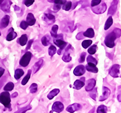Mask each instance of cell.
<instances>
[{
  "mask_svg": "<svg viewBox=\"0 0 121 113\" xmlns=\"http://www.w3.org/2000/svg\"><path fill=\"white\" fill-rule=\"evenodd\" d=\"M31 109H32V106H31V105H29L27 106H25V107L22 108H20L17 111L15 112V113H26L27 111L30 110Z\"/></svg>",
  "mask_w": 121,
  "mask_h": 113,
  "instance_id": "f1b7e54d",
  "label": "cell"
},
{
  "mask_svg": "<svg viewBox=\"0 0 121 113\" xmlns=\"http://www.w3.org/2000/svg\"><path fill=\"white\" fill-rule=\"evenodd\" d=\"M121 36V30L118 28H116L110 33L105 38L104 43L105 46L108 48H113L114 47V41L117 38Z\"/></svg>",
  "mask_w": 121,
  "mask_h": 113,
  "instance_id": "6da1fadb",
  "label": "cell"
},
{
  "mask_svg": "<svg viewBox=\"0 0 121 113\" xmlns=\"http://www.w3.org/2000/svg\"><path fill=\"white\" fill-rule=\"evenodd\" d=\"M1 32H0V36H1Z\"/></svg>",
  "mask_w": 121,
  "mask_h": 113,
  "instance_id": "9f6ffc18",
  "label": "cell"
},
{
  "mask_svg": "<svg viewBox=\"0 0 121 113\" xmlns=\"http://www.w3.org/2000/svg\"><path fill=\"white\" fill-rule=\"evenodd\" d=\"M53 3L55 4L62 5V4H64L65 3H66V0H54Z\"/></svg>",
  "mask_w": 121,
  "mask_h": 113,
  "instance_id": "ee69618b",
  "label": "cell"
},
{
  "mask_svg": "<svg viewBox=\"0 0 121 113\" xmlns=\"http://www.w3.org/2000/svg\"><path fill=\"white\" fill-rule=\"evenodd\" d=\"M107 107L104 105H101L98 108L97 113H107Z\"/></svg>",
  "mask_w": 121,
  "mask_h": 113,
  "instance_id": "4dcf8cb0",
  "label": "cell"
},
{
  "mask_svg": "<svg viewBox=\"0 0 121 113\" xmlns=\"http://www.w3.org/2000/svg\"><path fill=\"white\" fill-rule=\"evenodd\" d=\"M85 85V78L82 77L79 80H76L74 82V88L76 90H80Z\"/></svg>",
  "mask_w": 121,
  "mask_h": 113,
  "instance_id": "4fadbf2b",
  "label": "cell"
},
{
  "mask_svg": "<svg viewBox=\"0 0 121 113\" xmlns=\"http://www.w3.org/2000/svg\"><path fill=\"white\" fill-rule=\"evenodd\" d=\"M85 72V68L84 65H80L77 66L73 71L74 75L76 76H82Z\"/></svg>",
  "mask_w": 121,
  "mask_h": 113,
  "instance_id": "7c38bea8",
  "label": "cell"
},
{
  "mask_svg": "<svg viewBox=\"0 0 121 113\" xmlns=\"http://www.w3.org/2000/svg\"><path fill=\"white\" fill-rule=\"evenodd\" d=\"M48 51L49 55L52 57L56 53V47H55V46L52 45V46L49 47V48H48Z\"/></svg>",
  "mask_w": 121,
  "mask_h": 113,
  "instance_id": "1f68e13d",
  "label": "cell"
},
{
  "mask_svg": "<svg viewBox=\"0 0 121 113\" xmlns=\"http://www.w3.org/2000/svg\"><path fill=\"white\" fill-rule=\"evenodd\" d=\"M113 18H112V17H110L107 19V20L106 21L105 24V26H104V29L105 30L109 29V28L112 26V24H113Z\"/></svg>",
  "mask_w": 121,
  "mask_h": 113,
  "instance_id": "4316f807",
  "label": "cell"
},
{
  "mask_svg": "<svg viewBox=\"0 0 121 113\" xmlns=\"http://www.w3.org/2000/svg\"><path fill=\"white\" fill-rule=\"evenodd\" d=\"M27 35L26 34L21 35V36L18 39V42L21 46H24L27 43Z\"/></svg>",
  "mask_w": 121,
  "mask_h": 113,
  "instance_id": "7402d4cb",
  "label": "cell"
},
{
  "mask_svg": "<svg viewBox=\"0 0 121 113\" xmlns=\"http://www.w3.org/2000/svg\"><path fill=\"white\" fill-rule=\"evenodd\" d=\"M24 74V71L22 69H20V68L17 69L15 71V76H14L15 79H17V80L19 79L23 76Z\"/></svg>",
  "mask_w": 121,
  "mask_h": 113,
  "instance_id": "cb8c5ba5",
  "label": "cell"
},
{
  "mask_svg": "<svg viewBox=\"0 0 121 113\" xmlns=\"http://www.w3.org/2000/svg\"><path fill=\"white\" fill-rule=\"evenodd\" d=\"M11 99L9 92L7 91H4L0 94V103L3 104L7 108L11 109Z\"/></svg>",
  "mask_w": 121,
  "mask_h": 113,
  "instance_id": "7a4b0ae2",
  "label": "cell"
},
{
  "mask_svg": "<svg viewBox=\"0 0 121 113\" xmlns=\"http://www.w3.org/2000/svg\"><path fill=\"white\" fill-rule=\"evenodd\" d=\"M33 39L29 41V42H28L27 47L26 48V50H29V48H30V47H31V46H32V43H33Z\"/></svg>",
  "mask_w": 121,
  "mask_h": 113,
  "instance_id": "7dc6e473",
  "label": "cell"
},
{
  "mask_svg": "<svg viewBox=\"0 0 121 113\" xmlns=\"http://www.w3.org/2000/svg\"><path fill=\"white\" fill-rule=\"evenodd\" d=\"M59 92H60V90L59 89H54L49 92V94L47 95V98L50 100L53 99L56 96L59 94Z\"/></svg>",
  "mask_w": 121,
  "mask_h": 113,
  "instance_id": "603a6c76",
  "label": "cell"
},
{
  "mask_svg": "<svg viewBox=\"0 0 121 113\" xmlns=\"http://www.w3.org/2000/svg\"><path fill=\"white\" fill-rule=\"evenodd\" d=\"M30 92L31 93H35V92H36L37 91V89H38V85L36 84H32L30 87Z\"/></svg>",
  "mask_w": 121,
  "mask_h": 113,
  "instance_id": "d590c367",
  "label": "cell"
},
{
  "mask_svg": "<svg viewBox=\"0 0 121 113\" xmlns=\"http://www.w3.org/2000/svg\"><path fill=\"white\" fill-rule=\"evenodd\" d=\"M109 75L113 77H121V65H113L109 70Z\"/></svg>",
  "mask_w": 121,
  "mask_h": 113,
  "instance_id": "3957f363",
  "label": "cell"
},
{
  "mask_svg": "<svg viewBox=\"0 0 121 113\" xmlns=\"http://www.w3.org/2000/svg\"><path fill=\"white\" fill-rule=\"evenodd\" d=\"M58 30V25H55L52 27L51 30V35L52 37H54L57 35V32Z\"/></svg>",
  "mask_w": 121,
  "mask_h": 113,
  "instance_id": "e575fe53",
  "label": "cell"
},
{
  "mask_svg": "<svg viewBox=\"0 0 121 113\" xmlns=\"http://www.w3.org/2000/svg\"><path fill=\"white\" fill-rule=\"evenodd\" d=\"M17 36V33L14 32L13 30H12V32H9V33L7 35V37H6V39L8 41H11L13 40L15 38H16Z\"/></svg>",
  "mask_w": 121,
  "mask_h": 113,
  "instance_id": "484cf974",
  "label": "cell"
},
{
  "mask_svg": "<svg viewBox=\"0 0 121 113\" xmlns=\"http://www.w3.org/2000/svg\"><path fill=\"white\" fill-rule=\"evenodd\" d=\"M54 43L56 44V46H57L58 47H59V48H60V50H63L64 48L65 47L67 43L65 41H64L62 39H54Z\"/></svg>",
  "mask_w": 121,
  "mask_h": 113,
  "instance_id": "d6986e66",
  "label": "cell"
},
{
  "mask_svg": "<svg viewBox=\"0 0 121 113\" xmlns=\"http://www.w3.org/2000/svg\"><path fill=\"white\" fill-rule=\"evenodd\" d=\"M119 3V0H113L111 6L110 7L108 12V15H113L116 13L117 8V4Z\"/></svg>",
  "mask_w": 121,
  "mask_h": 113,
  "instance_id": "30bf717a",
  "label": "cell"
},
{
  "mask_svg": "<svg viewBox=\"0 0 121 113\" xmlns=\"http://www.w3.org/2000/svg\"><path fill=\"white\" fill-rule=\"evenodd\" d=\"M70 48H72V46L71 45H69L68 47L66 48V50H65V52L64 53L63 56H62V60L65 62H69L72 60V57L70 56V53L69 51V50H70Z\"/></svg>",
  "mask_w": 121,
  "mask_h": 113,
  "instance_id": "9a60e30c",
  "label": "cell"
},
{
  "mask_svg": "<svg viewBox=\"0 0 121 113\" xmlns=\"http://www.w3.org/2000/svg\"><path fill=\"white\" fill-rule=\"evenodd\" d=\"M31 73H32V70H29L28 71L27 75L24 77V79H22V81H21V84H22V85H25L28 82V81H29V79H30V78Z\"/></svg>",
  "mask_w": 121,
  "mask_h": 113,
  "instance_id": "83f0119b",
  "label": "cell"
},
{
  "mask_svg": "<svg viewBox=\"0 0 121 113\" xmlns=\"http://www.w3.org/2000/svg\"><path fill=\"white\" fill-rule=\"evenodd\" d=\"M72 2L71 1L67 2V3H65L64 4L62 8H63L64 10H65V11H69V10H70V8H72Z\"/></svg>",
  "mask_w": 121,
  "mask_h": 113,
  "instance_id": "d6a6232c",
  "label": "cell"
},
{
  "mask_svg": "<svg viewBox=\"0 0 121 113\" xmlns=\"http://www.w3.org/2000/svg\"><path fill=\"white\" fill-rule=\"evenodd\" d=\"M35 0H25L24 3V4L27 7H29V6L33 4Z\"/></svg>",
  "mask_w": 121,
  "mask_h": 113,
  "instance_id": "7bdbcfd3",
  "label": "cell"
},
{
  "mask_svg": "<svg viewBox=\"0 0 121 113\" xmlns=\"http://www.w3.org/2000/svg\"><path fill=\"white\" fill-rule=\"evenodd\" d=\"M85 56H86V53L85 52H83L82 53L81 56H80V58L79 59V62L80 63H83L85 61Z\"/></svg>",
  "mask_w": 121,
  "mask_h": 113,
  "instance_id": "b9f144b4",
  "label": "cell"
},
{
  "mask_svg": "<svg viewBox=\"0 0 121 113\" xmlns=\"http://www.w3.org/2000/svg\"><path fill=\"white\" fill-rule=\"evenodd\" d=\"M43 63V59H41L39 60L37 62L35 63V65L33 67V73H36L38 71H39V70L41 68V67H42Z\"/></svg>",
  "mask_w": 121,
  "mask_h": 113,
  "instance_id": "ffe728a7",
  "label": "cell"
},
{
  "mask_svg": "<svg viewBox=\"0 0 121 113\" xmlns=\"http://www.w3.org/2000/svg\"><path fill=\"white\" fill-rule=\"evenodd\" d=\"M14 8H15V10H20V8H19L18 6H14Z\"/></svg>",
  "mask_w": 121,
  "mask_h": 113,
  "instance_id": "816d5d0a",
  "label": "cell"
},
{
  "mask_svg": "<svg viewBox=\"0 0 121 113\" xmlns=\"http://www.w3.org/2000/svg\"><path fill=\"white\" fill-rule=\"evenodd\" d=\"M14 88V84L13 83L10 82L7 83V84L5 85L4 88V90L6 91H10L13 89Z\"/></svg>",
  "mask_w": 121,
  "mask_h": 113,
  "instance_id": "f546056e",
  "label": "cell"
},
{
  "mask_svg": "<svg viewBox=\"0 0 121 113\" xmlns=\"http://www.w3.org/2000/svg\"><path fill=\"white\" fill-rule=\"evenodd\" d=\"M12 1L10 0H4V1L0 5V8L6 13L10 12V8L11 6Z\"/></svg>",
  "mask_w": 121,
  "mask_h": 113,
  "instance_id": "8992f818",
  "label": "cell"
},
{
  "mask_svg": "<svg viewBox=\"0 0 121 113\" xmlns=\"http://www.w3.org/2000/svg\"><path fill=\"white\" fill-rule=\"evenodd\" d=\"M87 61L88 63H93L94 64L96 65L97 63H98V61L97 60L95 59V58H93L91 56H88L87 58Z\"/></svg>",
  "mask_w": 121,
  "mask_h": 113,
  "instance_id": "836d02e7",
  "label": "cell"
},
{
  "mask_svg": "<svg viewBox=\"0 0 121 113\" xmlns=\"http://www.w3.org/2000/svg\"><path fill=\"white\" fill-rule=\"evenodd\" d=\"M4 71H5V70L2 67H0V78L1 77V76H3V74L4 73Z\"/></svg>",
  "mask_w": 121,
  "mask_h": 113,
  "instance_id": "c3c4849f",
  "label": "cell"
},
{
  "mask_svg": "<svg viewBox=\"0 0 121 113\" xmlns=\"http://www.w3.org/2000/svg\"><path fill=\"white\" fill-rule=\"evenodd\" d=\"M110 93H111V91L108 88L106 87H103V88H102V94L99 97V101L102 102V101H104L107 99L108 97L110 96Z\"/></svg>",
  "mask_w": 121,
  "mask_h": 113,
  "instance_id": "ba28073f",
  "label": "cell"
},
{
  "mask_svg": "<svg viewBox=\"0 0 121 113\" xmlns=\"http://www.w3.org/2000/svg\"><path fill=\"white\" fill-rule=\"evenodd\" d=\"M101 3V0H92L91 3V7H95L98 5H99Z\"/></svg>",
  "mask_w": 121,
  "mask_h": 113,
  "instance_id": "60d3db41",
  "label": "cell"
},
{
  "mask_svg": "<svg viewBox=\"0 0 121 113\" xmlns=\"http://www.w3.org/2000/svg\"><path fill=\"white\" fill-rule=\"evenodd\" d=\"M3 1H4V0H0V5L2 4V3H3Z\"/></svg>",
  "mask_w": 121,
  "mask_h": 113,
  "instance_id": "11a10c76",
  "label": "cell"
},
{
  "mask_svg": "<svg viewBox=\"0 0 121 113\" xmlns=\"http://www.w3.org/2000/svg\"><path fill=\"white\" fill-rule=\"evenodd\" d=\"M83 35H84V37L92 38L95 36V32H94V30L92 28H89L85 32H84Z\"/></svg>",
  "mask_w": 121,
  "mask_h": 113,
  "instance_id": "44dd1931",
  "label": "cell"
},
{
  "mask_svg": "<svg viewBox=\"0 0 121 113\" xmlns=\"http://www.w3.org/2000/svg\"><path fill=\"white\" fill-rule=\"evenodd\" d=\"M85 68L88 71L91 73H96L98 72V68L96 67V65L93 63H88V64L85 67Z\"/></svg>",
  "mask_w": 121,
  "mask_h": 113,
  "instance_id": "ac0fdd59",
  "label": "cell"
},
{
  "mask_svg": "<svg viewBox=\"0 0 121 113\" xmlns=\"http://www.w3.org/2000/svg\"><path fill=\"white\" fill-rule=\"evenodd\" d=\"M60 8V5H59V4H55V5H54L53 6V9L56 12L58 11Z\"/></svg>",
  "mask_w": 121,
  "mask_h": 113,
  "instance_id": "bcb514c9",
  "label": "cell"
},
{
  "mask_svg": "<svg viewBox=\"0 0 121 113\" xmlns=\"http://www.w3.org/2000/svg\"><path fill=\"white\" fill-rule=\"evenodd\" d=\"M81 108V105L79 104H77V103H75V104H72V105H69V106L66 108V110L67 111H68L69 113H73L75 111L80 110Z\"/></svg>",
  "mask_w": 121,
  "mask_h": 113,
  "instance_id": "8fae6325",
  "label": "cell"
},
{
  "mask_svg": "<svg viewBox=\"0 0 121 113\" xmlns=\"http://www.w3.org/2000/svg\"><path fill=\"white\" fill-rule=\"evenodd\" d=\"M96 85V80L94 79H91L87 80V85L85 87V90L87 91H91L93 90Z\"/></svg>",
  "mask_w": 121,
  "mask_h": 113,
  "instance_id": "5bb4252c",
  "label": "cell"
},
{
  "mask_svg": "<svg viewBox=\"0 0 121 113\" xmlns=\"http://www.w3.org/2000/svg\"><path fill=\"white\" fill-rule=\"evenodd\" d=\"M97 50V46L96 45H93V46L90 47L88 50V52L90 54H94L96 53Z\"/></svg>",
  "mask_w": 121,
  "mask_h": 113,
  "instance_id": "74e56055",
  "label": "cell"
},
{
  "mask_svg": "<svg viewBox=\"0 0 121 113\" xmlns=\"http://www.w3.org/2000/svg\"><path fill=\"white\" fill-rule=\"evenodd\" d=\"M26 22L28 24V25H30V26L33 25L36 22V19H35L34 15L32 13H28L26 18Z\"/></svg>",
  "mask_w": 121,
  "mask_h": 113,
  "instance_id": "e0dca14e",
  "label": "cell"
},
{
  "mask_svg": "<svg viewBox=\"0 0 121 113\" xmlns=\"http://www.w3.org/2000/svg\"><path fill=\"white\" fill-rule=\"evenodd\" d=\"M50 41V36L48 35L43 36L41 39V42L44 46H48Z\"/></svg>",
  "mask_w": 121,
  "mask_h": 113,
  "instance_id": "d4e9b609",
  "label": "cell"
},
{
  "mask_svg": "<svg viewBox=\"0 0 121 113\" xmlns=\"http://www.w3.org/2000/svg\"><path fill=\"white\" fill-rule=\"evenodd\" d=\"M90 92H91L90 93V96L93 99L96 100V99L97 96V88H96L95 90H91V91H90Z\"/></svg>",
  "mask_w": 121,
  "mask_h": 113,
  "instance_id": "f35d334b",
  "label": "cell"
},
{
  "mask_svg": "<svg viewBox=\"0 0 121 113\" xmlns=\"http://www.w3.org/2000/svg\"><path fill=\"white\" fill-rule=\"evenodd\" d=\"M64 106L63 104L60 102H58V101L55 102L52 107V111L58 113H60V112H62L64 110Z\"/></svg>",
  "mask_w": 121,
  "mask_h": 113,
  "instance_id": "52a82bcc",
  "label": "cell"
},
{
  "mask_svg": "<svg viewBox=\"0 0 121 113\" xmlns=\"http://www.w3.org/2000/svg\"><path fill=\"white\" fill-rule=\"evenodd\" d=\"M18 92H14V93H13L12 95V98H15V97H16L18 96Z\"/></svg>",
  "mask_w": 121,
  "mask_h": 113,
  "instance_id": "f907efd6",
  "label": "cell"
},
{
  "mask_svg": "<svg viewBox=\"0 0 121 113\" xmlns=\"http://www.w3.org/2000/svg\"><path fill=\"white\" fill-rule=\"evenodd\" d=\"M48 1L50 2V3H53L54 0H48Z\"/></svg>",
  "mask_w": 121,
  "mask_h": 113,
  "instance_id": "db71d44e",
  "label": "cell"
},
{
  "mask_svg": "<svg viewBox=\"0 0 121 113\" xmlns=\"http://www.w3.org/2000/svg\"><path fill=\"white\" fill-rule=\"evenodd\" d=\"M5 81H6V80H5V79H2L1 80H0V89L2 88V87H3V85H4V82Z\"/></svg>",
  "mask_w": 121,
  "mask_h": 113,
  "instance_id": "681fc988",
  "label": "cell"
},
{
  "mask_svg": "<svg viewBox=\"0 0 121 113\" xmlns=\"http://www.w3.org/2000/svg\"><path fill=\"white\" fill-rule=\"evenodd\" d=\"M95 108H93V109H91L89 113H93L94 111H95Z\"/></svg>",
  "mask_w": 121,
  "mask_h": 113,
  "instance_id": "f5cc1de1",
  "label": "cell"
},
{
  "mask_svg": "<svg viewBox=\"0 0 121 113\" xmlns=\"http://www.w3.org/2000/svg\"><path fill=\"white\" fill-rule=\"evenodd\" d=\"M20 27L22 29H23V30H26V29H27V28L28 27V26H29V25H28V24L27 23L26 21H22V22L20 23Z\"/></svg>",
  "mask_w": 121,
  "mask_h": 113,
  "instance_id": "ab89813d",
  "label": "cell"
},
{
  "mask_svg": "<svg viewBox=\"0 0 121 113\" xmlns=\"http://www.w3.org/2000/svg\"><path fill=\"white\" fill-rule=\"evenodd\" d=\"M10 21V17L9 15H5L0 22V28L1 29H4L7 27L9 25Z\"/></svg>",
  "mask_w": 121,
  "mask_h": 113,
  "instance_id": "2e32d148",
  "label": "cell"
},
{
  "mask_svg": "<svg viewBox=\"0 0 121 113\" xmlns=\"http://www.w3.org/2000/svg\"><path fill=\"white\" fill-rule=\"evenodd\" d=\"M43 19L45 22H46V23H47L49 25L53 24L56 20L55 16L53 15L52 14L49 13L44 14V16H43Z\"/></svg>",
  "mask_w": 121,
  "mask_h": 113,
  "instance_id": "9c48e42d",
  "label": "cell"
},
{
  "mask_svg": "<svg viewBox=\"0 0 121 113\" xmlns=\"http://www.w3.org/2000/svg\"><path fill=\"white\" fill-rule=\"evenodd\" d=\"M83 33H84V32H82L79 33L78 34L76 35V38L78 40H81V39H84V35H83Z\"/></svg>",
  "mask_w": 121,
  "mask_h": 113,
  "instance_id": "f6af8a7d",
  "label": "cell"
},
{
  "mask_svg": "<svg viewBox=\"0 0 121 113\" xmlns=\"http://www.w3.org/2000/svg\"><path fill=\"white\" fill-rule=\"evenodd\" d=\"M32 53L29 51H27L23 55V56L21 58V60L19 61V64L20 65L23 67H26L28 66V65L30 63V59L32 58Z\"/></svg>",
  "mask_w": 121,
  "mask_h": 113,
  "instance_id": "277c9868",
  "label": "cell"
},
{
  "mask_svg": "<svg viewBox=\"0 0 121 113\" xmlns=\"http://www.w3.org/2000/svg\"><path fill=\"white\" fill-rule=\"evenodd\" d=\"M91 10L95 13L102 14L104 13L107 10V5L105 3H102L100 4L95 7H91Z\"/></svg>",
  "mask_w": 121,
  "mask_h": 113,
  "instance_id": "5b68a950",
  "label": "cell"
},
{
  "mask_svg": "<svg viewBox=\"0 0 121 113\" xmlns=\"http://www.w3.org/2000/svg\"><path fill=\"white\" fill-rule=\"evenodd\" d=\"M91 44H92V41L85 40L82 42V46L84 48H87Z\"/></svg>",
  "mask_w": 121,
  "mask_h": 113,
  "instance_id": "8d00e7d4",
  "label": "cell"
}]
</instances>
